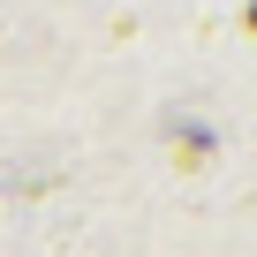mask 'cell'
Segmentation results:
<instances>
[{"instance_id":"obj_1","label":"cell","mask_w":257,"mask_h":257,"mask_svg":"<svg viewBox=\"0 0 257 257\" xmlns=\"http://www.w3.org/2000/svg\"><path fill=\"white\" fill-rule=\"evenodd\" d=\"M249 23H257V0H249Z\"/></svg>"}]
</instances>
